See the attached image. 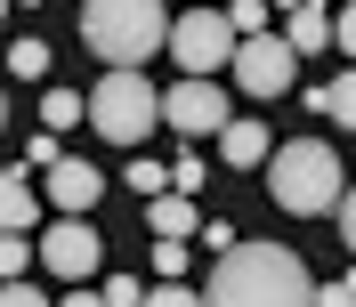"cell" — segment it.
Wrapping results in <instances>:
<instances>
[{"instance_id":"12","label":"cell","mask_w":356,"mask_h":307,"mask_svg":"<svg viewBox=\"0 0 356 307\" xmlns=\"http://www.w3.org/2000/svg\"><path fill=\"white\" fill-rule=\"evenodd\" d=\"M41 219V194L24 186V170H0V235H33Z\"/></svg>"},{"instance_id":"18","label":"cell","mask_w":356,"mask_h":307,"mask_svg":"<svg viewBox=\"0 0 356 307\" xmlns=\"http://www.w3.org/2000/svg\"><path fill=\"white\" fill-rule=\"evenodd\" d=\"M324 113H332L340 130H356V65H348V73H340V81H332V89H324Z\"/></svg>"},{"instance_id":"1","label":"cell","mask_w":356,"mask_h":307,"mask_svg":"<svg viewBox=\"0 0 356 307\" xmlns=\"http://www.w3.org/2000/svg\"><path fill=\"white\" fill-rule=\"evenodd\" d=\"M202 307H316V275L284 242H235L227 259H211Z\"/></svg>"},{"instance_id":"2","label":"cell","mask_w":356,"mask_h":307,"mask_svg":"<svg viewBox=\"0 0 356 307\" xmlns=\"http://www.w3.org/2000/svg\"><path fill=\"white\" fill-rule=\"evenodd\" d=\"M81 41L106 57V73H146V57L170 49L162 0H81Z\"/></svg>"},{"instance_id":"17","label":"cell","mask_w":356,"mask_h":307,"mask_svg":"<svg viewBox=\"0 0 356 307\" xmlns=\"http://www.w3.org/2000/svg\"><path fill=\"white\" fill-rule=\"evenodd\" d=\"M8 73H17V81H41V73H49V41H33V33H24V41L8 49Z\"/></svg>"},{"instance_id":"32","label":"cell","mask_w":356,"mask_h":307,"mask_svg":"<svg viewBox=\"0 0 356 307\" xmlns=\"http://www.w3.org/2000/svg\"><path fill=\"white\" fill-rule=\"evenodd\" d=\"M0 122H8V97H0Z\"/></svg>"},{"instance_id":"34","label":"cell","mask_w":356,"mask_h":307,"mask_svg":"<svg viewBox=\"0 0 356 307\" xmlns=\"http://www.w3.org/2000/svg\"><path fill=\"white\" fill-rule=\"evenodd\" d=\"M0 17H8V0H0Z\"/></svg>"},{"instance_id":"16","label":"cell","mask_w":356,"mask_h":307,"mask_svg":"<svg viewBox=\"0 0 356 307\" xmlns=\"http://www.w3.org/2000/svg\"><path fill=\"white\" fill-rule=\"evenodd\" d=\"M41 259V242H24V235H0V283H24V267Z\"/></svg>"},{"instance_id":"25","label":"cell","mask_w":356,"mask_h":307,"mask_svg":"<svg viewBox=\"0 0 356 307\" xmlns=\"http://www.w3.org/2000/svg\"><path fill=\"white\" fill-rule=\"evenodd\" d=\"M316 307H356V275H332V283H316Z\"/></svg>"},{"instance_id":"14","label":"cell","mask_w":356,"mask_h":307,"mask_svg":"<svg viewBox=\"0 0 356 307\" xmlns=\"http://www.w3.org/2000/svg\"><path fill=\"white\" fill-rule=\"evenodd\" d=\"M122 186H130L138 202H154V194H170V170H162V162H146V154H138L130 170H122Z\"/></svg>"},{"instance_id":"23","label":"cell","mask_w":356,"mask_h":307,"mask_svg":"<svg viewBox=\"0 0 356 307\" xmlns=\"http://www.w3.org/2000/svg\"><path fill=\"white\" fill-rule=\"evenodd\" d=\"M57 162H65V154H57V130H41L33 146H24V170H57Z\"/></svg>"},{"instance_id":"28","label":"cell","mask_w":356,"mask_h":307,"mask_svg":"<svg viewBox=\"0 0 356 307\" xmlns=\"http://www.w3.org/2000/svg\"><path fill=\"white\" fill-rule=\"evenodd\" d=\"M0 307H57V299H41L33 283H0Z\"/></svg>"},{"instance_id":"9","label":"cell","mask_w":356,"mask_h":307,"mask_svg":"<svg viewBox=\"0 0 356 307\" xmlns=\"http://www.w3.org/2000/svg\"><path fill=\"white\" fill-rule=\"evenodd\" d=\"M97 194H106V170H89L81 154H65V162L49 170V202H57L65 219H89V210H97Z\"/></svg>"},{"instance_id":"24","label":"cell","mask_w":356,"mask_h":307,"mask_svg":"<svg viewBox=\"0 0 356 307\" xmlns=\"http://www.w3.org/2000/svg\"><path fill=\"white\" fill-rule=\"evenodd\" d=\"M154 275H162V283L186 275V242H154Z\"/></svg>"},{"instance_id":"29","label":"cell","mask_w":356,"mask_h":307,"mask_svg":"<svg viewBox=\"0 0 356 307\" xmlns=\"http://www.w3.org/2000/svg\"><path fill=\"white\" fill-rule=\"evenodd\" d=\"M57 307H106V291H89V283H73V291H65V299H57Z\"/></svg>"},{"instance_id":"15","label":"cell","mask_w":356,"mask_h":307,"mask_svg":"<svg viewBox=\"0 0 356 307\" xmlns=\"http://www.w3.org/2000/svg\"><path fill=\"white\" fill-rule=\"evenodd\" d=\"M41 122H49V130H57V138H65L73 122H89V106H81V97H73V89H49V97H41Z\"/></svg>"},{"instance_id":"30","label":"cell","mask_w":356,"mask_h":307,"mask_svg":"<svg viewBox=\"0 0 356 307\" xmlns=\"http://www.w3.org/2000/svg\"><path fill=\"white\" fill-rule=\"evenodd\" d=\"M340 235H348V251H356V186L340 194Z\"/></svg>"},{"instance_id":"22","label":"cell","mask_w":356,"mask_h":307,"mask_svg":"<svg viewBox=\"0 0 356 307\" xmlns=\"http://www.w3.org/2000/svg\"><path fill=\"white\" fill-rule=\"evenodd\" d=\"M106 307H146V283L138 275H106Z\"/></svg>"},{"instance_id":"19","label":"cell","mask_w":356,"mask_h":307,"mask_svg":"<svg viewBox=\"0 0 356 307\" xmlns=\"http://www.w3.org/2000/svg\"><path fill=\"white\" fill-rule=\"evenodd\" d=\"M202 186H211L202 154H178V162H170V194H202Z\"/></svg>"},{"instance_id":"31","label":"cell","mask_w":356,"mask_h":307,"mask_svg":"<svg viewBox=\"0 0 356 307\" xmlns=\"http://www.w3.org/2000/svg\"><path fill=\"white\" fill-rule=\"evenodd\" d=\"M267 8H284V17H291V8H308V0H267Z\"/></svg>"},{"instance_id":"8","label":"cell","mask_w":356,"mask_h":307,"mask_svg":"<svg viewBox=\"0 0 356 307\" xmlns=\"http://www.w3.org/2000/svg\"><path fill=\"white\" fill-rule=\"evenodd\" d=\"M162 122L186 138H219L235 122V106L219 97V81H178V89H162Z\"/></svg>"},{"instance_id":"7","label":"cell","mask_w":356,"mask_h":307,"mask_svg":"<svg viewBox=\"0 0 356 307\" xmlns=\"http://www.w3.org/2000/svg\"><path fill=\"white\" fill-rule=\"evenodd\" d=\"M97 259H106V235H97L89 219H57V226L41 235V267H49V275H65V283H89Z\"/></svg>"},{"instance_id":"11","label":"cell","mask_w":356,"mask_h":307,"mask_svg":"<svg viewBox=\"0 0 356 307\" xmlns=\"http://www.w3.org/2000/svg\"><path fill=\"white\" fill-rule=\"evenodd\" d=\"M146 226H154L162 242H195L202 210H195V194H154V202H146Z\"/></svg>"},{"instance_id":"3","label":"cell","mask_w":356,"mask_h":307,"mask_svg":"<svg viewBox=\"0 0 356 307\" xmlns=\"http://www.w3.org/2000/svg\"><path fill=\"white\" fill-rule=\"evenodd\" d=\"M340 154L324 146V138H284V146L267 154V194H275V210H291V219H324V210H340Z\"/></svg>"},{"instance_id":"5","label":"cell","mask_w":356,"mask_h":307,"mask_svg":"<svg viewBox=\"0 0 356 307\" xmlns=\"http://www.w3.org/2000/svg\"><path fill=\"white\" fill-rule=\"evenodd\" d=\"M235 49H243V33L227 24V8H186V17H170V57L186 65V81H211L219 65H235Z\"/></svg>"},{"instance_id":"27","label":"cell","mask_w":356,"mask_h":307,"mask_svg":"<svg viewBox=\"0 0 356 307\" xmlns=\"http://www.w3.org/2000/svg\"><path fill=\"white\" fill-rule=\"evenodd\" d=\"M332 49H340V57H356V0L332 17Z\"/></svg>"},{"instance_id":"33","label":"cell","mask_w":356,"mask_h":307,"mask_svg":"<svg viewBox=\"0 0 356 307\" xmlns=\"http://www.w3.org/2000/svg\"><path fill=\"white\" fill-rule=\"evenodd\" d=\"M24 8H41V0H24Z\"/></svg>"},{"instance_id":"21","label":"cell","mask_w":356,"mask_h":307,"mask_svg":"<svg viewBox=\"0 0 356 307\" xmlns=\"http://www.w3.org/2000/svg\"><path fill=\"white\" fill-rule=\"evenodd\" d=\"M227 24H235V33H267V0H227Z\"/></svg>"},{"instance_id":"26","label":"cell","mask_w":356,"mask_h":307,"mask_svg":"<svg viewBox=\"0 0 356 307\" xmlns=\"http://www.w3.org/2000/svg\"><path fill=\"white\" fill-rule=\"evenodd\" d=\"M146 307H202V291H186V283H154V291H146Z\"/></svg>"},{"instance_id":"20","label":"cell","mask_w":356,"mask_h":307,"mask_svg":"<svg viewBox=\"0 0 356 307\" xmlns=\"http://www.w3.org/2000/svg\"><path fill=\"white\" fill-rule=\"evenodd\" d=\"M195 242L211 251V259H227V251H235L243 235H235V219H202V226H195Z\"/></svg>"},{"instance_id":"6","label":"cell","mask_w":356,"mask_h":307,"mask_svg":"<svg viewBox=\"0 0 356 307\" xmlns=\"http://www.w3.org/2000/svg\"><path fill=\"white\" fill-rule=\"evenodd\" d=\"M235 81H243L251 97H291V81H300V49H291L284 33H251V41L235 49Z\"/></svg>"},{"instance_id":"4","label":"cell","mask_w":356,"mask_h":307,"mask_svg":"<svg viewBox=\"0 0 356 307\" xmlns=\"http://www.w3.org/2000/svg\"><path fill=\"white\" fill-rule=\"evenodd\" d=\"M162 122V89L146 73H106L89 89V130L113 138V146H146V130Z\"/></svg>"},{"instance_id":"10","label":"cell","mask_w":356,"mask_h":307,"mask_svg":"<svg viewBox=\"0 0 356 307\" xmlns=\"http://www.w3.org/2000/svg\"><path fill=\"white\" fill-rule=\"evenodd\" d=\"M219 162H227V170H259V162H267V122L235 113V122L219 130Z\"/></svg>"},{"instance_id":"13","label":"cell","mask_w":356,"mask_h":307,"mask_svg":"<svg viewBox=\"0 0 356 307\" xmlns=\"http://www.w3.org/2000/svg\"><path fill=\"white\" fill-rule=\"evenodd\" d=\"M284 41L300 49V57L332 49V0H308V8H291V17H284Z\"/></svg>"}]
</instances>
